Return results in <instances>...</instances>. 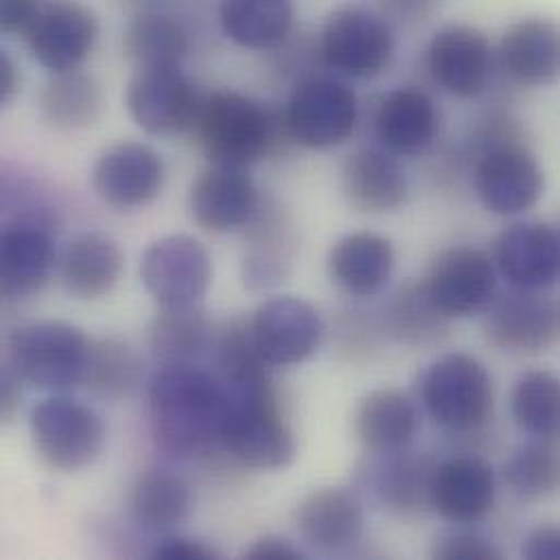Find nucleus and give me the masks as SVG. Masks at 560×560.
Masks as SVG:
<instances>
[{"label":"nucleus","instance_id":"obj_1","mask_svg":"<svg viewBox=\"0 0 560 560\" xmlns=\"http://www.w3.org/2000/svg\"><path fill=\"white\" fill-rule=\"evenodd\" d=\"M230 395L192 364H166L149 384V425L168 454L190 456L221 443Z\"/></svg>","mask_w":560,"mask_h":560},{"label":"nucleus","instance_id":"obj_2","mask_svg":"<svg viewBox=\"0 0 560 560\" xmlns=\"http://www.w3.org/2000/svg\"><path fill=\"white\" fill-rule=\"evenodd\" d=\"M212 164L249 168L278 142V120L254 98L219 90L203 98L195 125Z\"/></svg>","mask_w":560,"mask_h":560},{"label":"nucleus","instance_id":"obj_3","mask_svg":"<svg viewBox=\"0 0 560 560\" xmlns=\"http://www.w3.org/2000/svg\"><path fill=\"white\" fill-rule=\"evenodd\" d=\"M92 340L70 323L42 320L15 329L9 358L15 373L44 390L66 393L85 382Z\"/></svg>","mask_w":560,"mask_h":560},{"label":"nucleus","instance_id":"obj_4","mask_svg":"<svg viewBox=\"0 0 560 560\" xmlns=\"http://www.w3.org/2000/svg\"><path fill=\"white\" fill-rule=\"evenodd\" d=\"M316 48L325 68L351 79H371L386 70L395 44L390 24L377 11L347 2L327 15Z\"/></svg>","mask_w":560,"mask_h":560},{"label":"nucleus","instance_id":"obj_5","mask_svg":"<svg viewBox=\"0 0 560 560\" xmlns=\"http://www.w3.org/2000/svg\"><path fill=\"white\" fill-rule=\"evenodd\" d=\"M31 436L37 454L52 469L79 471L98 458L105 428L90 406L68 395H55L33 408Z\"/></svg>","mask_w":560,"mask_h":560},{"label":"nucleus","instance_id":"obj_6","mask_svg":"<svg viewBox=\"0 0 560 560\" xmlns=\"http://www.w3.org/2000/svg\"><path fill=\"white\" fill-rule=\"evenodd\" d=\"M221 443L238 463L262 471L288 467L296 452L273 393L230 395Z\"/></svg>","mask_w":560,"mask_h":560},{"label":"nucleus","instance_id":"obj_7","mask_svg":"<svg viewBox=\"0 0 560 560\" xmlns=\"http://www.w3.org/2000/svg\"><path fill=\"white\" fill-rule=\"evenodd\" d=\"M423 401L430 415L450 430H474L493 408L487 369L467 353H450L423 375Z\"/></svg>","mask_w":560,"mask_h":560},{"label":"nucleus","instance_id":"obj_8","mask_svg":"<svg viewBox=\"0 0 560 560\" xmlns=\"http://www.w3.org/2000/svg\"><path fill=\"white\" fill-rule=\"evenodd\" d=\"M125 103L133 122L151 136L195 129L203 98L179 66L138 68L127 83Z\"/></svg>","mask_w":560,"mask_h":560},{"label":"nucleus","instance_id":"obj_9","mask_svg":"<svg viewBox=\"0 0 560 560\" xmlns=\"http://www.w3.org/2000/svg\"><path fill=\"white\" fill-rule=\"evenodd\" d=\"M288 136L307 149L342 144L358 122L355 92L336 79L303 81L283 109Z\"/></svg>","mask_w":560,"mask_h":560},{"label":"nucleus","instance_id":"obj_10","mask_svg":"<svg viewBox=\"0 0 560 560\" xmlns=\"http://www.w3.org/2000/svg\"><path fill=\"white\" fill-rule=\"evenodd\" d=\"M140 276L162 307L197 305L212 281V258L192 236H164L144 252Z\"/></svg>","mask_w":560,"mask_h":560},{"label":"nucleus","instance_id":"obj_11","mask_svg":"<svg viewBox=\"0 0 560 560\" xmlns=\"http://www.w3.org/2000/svg\"><path fill=\"white\" fill-rule=\"evenodd\" d=\"M474 188L482 206L502 217L522 214L537 206L546 179L537 158L517 142H495L478 160Z\"/></svg>","mask_w":560,"mask_h":560},{"label":"nucleus","instance_id":"obj_12","mask_svg":"<svg viewBox=\"0 0 560 560\" xmlns=\"http://www.w3.org/2000/svg\"><path fill=\"white\" fill-rule=\"evenodd\" d=\"M495 52L485 31L471 24H447L434 33L425 50L432 79L458 98L485 92L493 72Z\"/></svg>","mask_w":560,"mask_h":560},{"label":"nucleus","instance_id":"obj_13","mask_svg":"<svg viewBox=\"0 0 560 560\" xmlns=\"http://www.w3.org/2000/svg\"><path fill=\"white\" fill-rule=\"evenodd\" d=\"M98 22L79 2H55L35 15L24 33L33 59L52 74L77 70L94 48Z\"/></svg>","mask_w":560,"mask_h":560},{"label":"nucleus","instance_id":"obj_14","mask_svg":"<svg viewBox=\"0 0 560 560\" xmlns=\"http://www.w3.org/2000/svg\"><path fill=\"white\" fill-rule=\"evenodd\" d=\"M254 342L271 366L307 360L323 336L318 312L299 296H273L249 318Z\"/></svg>","mask_w":560,"mask_h":560},{"label":"nucleus","instance_id":"obj_15","mask_svg":"<svg viewBox=\"0 0 560 560\" xmlns=\"http://www.w3.org/2000/svg\"><path fill=\"white\" fill-rule=\"evenodd\" d=\"M92 186L101 201L116 210L144 208L162 192L164 162L147 144L122 142L98 158Z\"/></svg>","mask_w":560,"mask_h":560},{"label":"nucleus","instance_id":"obj_16","mask_svg":"<svg viewBox=\"0 0 560 560\" xmlns=\"http://www.w3.org/2000/svg\"><path fill=\"white\" fill-rule=\"evenodd\" d=\"M423 288L443 316H469L493 301L495 269L482 252L454 247L434 260Z\"/></svg>","mask_w":560,"mask_h":560},{"label":"nucleus","instance_id":"obj_17","mask_svg":"<svg viewBox=\"0 0 560 560\" xmlns=\"http://www.w3.org/2000/svg\"><path fill=\"white\" fill-rule=\"evenodd\" d=\"M195 221L212 234H228L252 223L258 212V190L247 168L212 164L190 190Z\"/></svg>","mask_w":560,"mask_h":560},{"label":"nucleus","instance_id":"obj_18","mask_svg":"<svg viewBox=\"0 0 560 560\" xmlns=\"http://www.w3.org/2000/svg\"><path fill=\"white\" fill-rule=\"evenodd\" d=\"M498 63L506 77L526 88L560 79V22L530 15L513 22L498 46Z\"/></svg>","mask_w":560,"mask_h":560},{"label":"nucleus","instance_id":"obj_19","mask_svg":"<svg viewBox=\"0 0 560 560\" xmlns=\"http://www.w3.org/2000/svg\"><path fill=\"white\" fill-rule=\"evenodd\" d=\"M502 276L522 290H537L560 278V230L546 223H517L495 243Z\"/></svg>","mask_w":560,"mask_h":560},{"label":"nucleus","instance_id":"obj_20","mask_svg":"<svg viewBox=\"0 0 560 560\" xmlns=\"http://www.w3.org/2000/svg\"><path fill=\"white\" fill-rule=\"evenodd\" d=\"M560 334L557 301L530 290L493 303L487 316V336L493 345L511 351H541Z\"/></svg>","mask_w":560,"mask_h":560},{"label":"nucleus","instance_id":"obj_21","mask_svg":"<svg viewBox=\"0 0 560 560\" xmlns=\"http://www.w3.org/2000/svg\"><path fill=\"white\" fill-rule=\"evenodd\" d=\"M340 190L353 210L384 214L406 203L408 179L388 153L364 149L349 155L342 164Z\"/></svg>","mask_w":560,"mask_h":560},{"label":"nucleus","instance_id":"obj_22","mask_svg":"<svg viewBox=\"0 0 560 560\" xmlns=\"http://www.w3.org/2000/svg\"><path fill=\"white\" fill-rule=\"evenodd\" d=\"M495 498L491 467L480 458H454L432 471L430 502L447 520L469 524L482 520Z\"/></svg>","mask_w":560,"mask_h":560},{"label":"nucleus","instance_id":"obj_23","mask_svg":"<svg viewBox=\"0 0 560 560\" xmlns=\"http://www.w3.org/2000/svg\"><path fill=\"white\" fill-rule=\"evenodd\" d=\"M55 243L37 221H18L4 228L0 238V290L4 296L37 292L52 271Z\"/></svg>","mask_w":560,"mask_h":560},{"label":"nucleus","instance_id":"obj_24","mask_svg":"<svg viewBox=\"0 0 560 560\" xmlns=\"http://www.w3.org/2000/svg\"><path fill=\"white\" fill-rule=\"evenodd\" d=\"M364 515L360 502L342 489H318L296 509V530L312 548L329 555L355 546Z\"/></svg>","mask_w":560,"mask_h":560},{"label":"nucleus","instance_id":"obj_25","mask_svg":"<svg viewBox=\"0 0 560 560\" xmlns=\"http://www.w3.org/2000/svg\"><path fill=\"white\" fill-rule=\"evenodd\" d=\"M375 129L388 153L417 155L432 144L439 131V112L425 92L399 88L380 103Z\"/></svg>","mask_w":560,"mask_h":560},{"label":"nucleus","instance_id":"obj_26","mask_svg":"<svg viewBox=\"0 0 560 560\" xmlns=\"http://www.w3.org/2000/svg\"><path fill=\"white\" fill-rule=\"evenodd\" d=\"M125 256L120 247L105 234L85 232L77 236L63 252L61 281L68 294L94 301L109 294L122 276Z\"/></svg>","mask_w":560,"mask_h":560},{"label":"nucleus","instance_id":"obj_27","mask_svg":"<svg viewBox=\"0 0 560 560\" xmlns=\"http://www.w3.org/2000/svg\"><path fill=\"white\" fill-rule=\"evenodd\" d=\"M395 254L386 238L369 232L349 234L329 254L327 269L331 281L351 294L377 292L393 271Z\"/></svg>","mask_w":560,"mask_h":560},{"label":"nucleus","instance_id":"obj_28","mask_svg":"<svg viewBox=\"0 0 560 560\" xmlns=\"http://www.w3.org/2000/svg\"><path fill=\"white\" fill-rule=\"evenodd\" d=\"M355 436L377 454H397L415 436L417 412L410 399L395 388L369 393L353 417Z\"/></svg>","mask_w":560,"mask_h":560},{"label":"nucleus","instance_id":"obj_29","mask_svg":"<svg viewBox=\"0 0 560 560\" xmlns=\"http://www.w3.org/2000/svg\"><path fill=\"white\" fill-rule=\"evenodd\" d=\"M225 35L243 48H278L292 31L294 9L290 0H221Z\"/></svg>","mask_w":560,"mask_h":560},{"label":"nucleus","instance_id":"obj_30","mask_svg":"<svg viewBox=\"0 0 560 560\" xmlns=\"http://www.w3.org/2000/svg\"><path fill=\"white\" fill-rule=\"evenodd\" d=\"M190 48L186 28L158 11L138 13L122 33V52L138 68L179 66Z\"/></svg>","mask_w":560,"mask_h":560},{"label":"nucleus","instance_id":"obj_31","mask_svg":"<svg viewBox=\"0 0 560 560\" xmlns=\"http://www.w3.org/2000/svg\"><path fill=\"white\" fill-rule=\"evenodd\" d=\"M39 112L57 129H85L103 112L101 85L79 70L52 74L39 92Z\"/></svg>","mask_w":560,"mask_h":560},{"label":"nucleus","instance_id":"obj_32","mask_svg":"<svg viewBox=\"0 0 560 560\" xmlns=\"http://www.w3.org/2000/svg\"><path fill=\"white\" fill-rule=\"evenodd\" d=\"M131 509L144 528L168 533L188 520L192 511V493L179 476L166 469H151L138 478Z\"/></svg>","mask_w":560,"mask_h":560},{"label":"nucleus","instance_id":"obj_33","mask_svg":"<svg viewBox=\"0 0 560 560\" xmlns=\"http://www.w3.org/2000/svg\"><path fill=\"white\" fill-rule=\"evenodd\" d=\"M210 345L208 316L197 305L162 307L149 325V347L166 364H190Z\"/></svg>","mask_w":560,"mask_h":560},{"label":"nucleus","instance_id":"obj_34","mask_svg":"<svg viewBox=\"0 0 560 560\" xmlns=\"http://www.w3.org/2000/svg\"><path fill=\"white\" fill-rule=\"evenodd\" d=\"M219 366L228 395L271 393V364L258 351L249 320H236L223 331L219 340Z\"/></svg>","mask_w":560,"mask_h":560},{"label":"nucleus","instance_id":"obj_35","mask_svg":"<svg viewBox=\"0 0 560 560\" xmlns=\"http://www.w3.org/2000/svg\"><path fill=\"white\" fill-rule=\"evenodd\" d=\"M517 423L546 441H560V377L535 371L520 380L513 393Z\"/></svg>","mask_w":560,"mask_h":560},{"label":"nucleus","instance_id":"obj_36","mask_svg":"<svg viewBox=\"0 0 560 560\" xmlns=\"http://www.w3.org/2000/svg\"><path fill=\"white\" fill-rule=\"evenodd\" d=\"M140 377L138 355L118 338H103L92 342L85 382L96 395L120 399L127 397Z\"/></svg>","mask_w":560,"mask_h":560},{"label":"nucleus","instance_id":"obj_37","mask_svg":"<svg viewBox=\"0 0 560 560\" xmlns=\"http://www.w3.org/2000/svg\"><path fill=\"white\" fill-rule=\"evenodd\" d=\"M559 441L526 445L506 465V480L522 495H544L560 487Z\"/></svg>","mask_w":560,"mask_h":560},{"label":"nucleus","instance_id":"obj_38","mask_svg":"<svg viewBox=\"0 0 560 560\" xmlns=\"http://www.w3.org/2000/svg\"><path fill=\"white\" fill-rule=\"evenodd\" d=\"M252 221L256 223V238L254 252L245 260V265L249 267L247 273L252 280H278L281 276V265L285 262V223L278 212H269L265 217L256 212Z\"/></svg>","mask_w":560,"mask_h":560},{"label":"nucleus","instance_id":"obj_39","mask_svg":"<svg viewBox=\"0 0 560 560\" xmlns=\"http://www.w3.org/2000/svg\"><path fill=\"white\" fill-rule=\"evenodd\" d=\"M436 559L445 560H487L498 559L500 555L480 537L474 535H452L447 539H441L436 550Z\"/></svg>","mask_w":560,"mask_h":560},{"label":"nucleus","instance_id":"obj_40","mask_svg":"<svg viewBox=\"0 0 560 560\" xmlns=\"http://www.w3.org/2000/svg\"><path fill=\"white\" fill-rule=\"evenodd\" d=\"M380 15L390 24L417 26L430 20L436 9V0H377Z\"/></svg>","mask_w":560,"mask_h":560},{"label":"nucleus","instance_id":"obj_41","mask_svg":"<svg viewBox=\"0 0 560 560\" xmlns=\"http://www.w3.org/2000/svg\"><path fill=\"white\" fill-rule=\"evenodd\" d=\"M39 0H0V28L7 35H24L39 13Z\"/></svg>","mask_w":560,"mask_h":560},{"label":"nucleus","instance_id":"obj_42","mask_svg":"<svg viewBox=\"0 0 560 560\" xmlns=\"http://www.w3.org/2000/svg\"><path fill=\"white\" fill-rule=\"evenodd\" d=\"M393 471L395 474L388 480H384V495L395 504H412L419 491V480L415 474L417 469L410 463H395Z\"/></svg>","mask_w":560,"mask_h":560},{"label":"nucleus","instance_id":"obj_43","mask_svg":"<svg viewBox=\"0 0 560 560\" xmlns=\"http://www.w3.org/2000/svg\"><path fill=\"white\" fill-rule=\"evenodd\" d=\"M153 559L160 560H210L217 559V555L190 539H168L164 544H160L153 550Z\"/></svg>","mask_w":560,"mask_h":560},{"label":"nucleus","instance_id":"obj_44","mask_svg":"<svg viewBox=\"0 0 560 560\" xmlns=\"http://www.w3.org/2000/svg\"><path fill=\"white\" fill-rule=\"evenodd\" d=\"M524 557L528 559H560L559 528H541L533 533L524 546Z\"/></svg>","mask_w":560,"mask_h":560},{"label":"nucleus","instance_id":"obj_45","mask_svg":"<svg viewBox=\"0 0 560 560\" xmlns=\"http://www.w3.org/2000/svg\"><path fill=\"white\" fill-rule=\"evenodd\" d=\"M245 559L294 560L301 559V555L281 537H262V539L254 541V546L245 552Z\"/></svg>","mask_w":560,"mask_h":560},{"label":"nucleus","instance_id":"obj_46","mask_svg":"<svg viewBox=\"0 0 560 560\" xmlns=\"http://www.w3.org/2000/svg\"><path fill=\"white\" fill-rule=\"evenodd\" d=\"M20 90V72L7 50L0 52V105H9Z\"/></svg>","mask_w":560,"mask_h":560},{"label":"nucleus","instance_id":"obj_47","mask_svg":"<svg viewBox=\"0 0 560 560\" xmlns=\"http://www.w3.org/2000/svg\"><path fill=\"white\" fill-rule=\"evenodd\" d=\"M20 375L15 373V369L9 364L2 373V419L9 421L13 417V412L18 410V401H20Z\"/></svg>","mask_w":560,"mask_h":560}]
</instances>
